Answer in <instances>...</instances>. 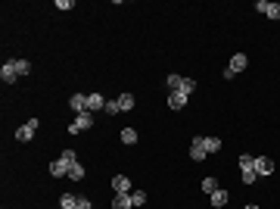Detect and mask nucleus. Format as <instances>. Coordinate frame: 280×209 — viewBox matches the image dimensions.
<instances>
[{"label":"nucleus","instance_id":"nucleus-14","mask_svg":"<svg viewBox=\"0 0 280 209\" xmlns=\"http://www.w3.org/2000/svg\"><path fill=\"white\" fill-rule=\"evenodd\" d=\"M112 209H134L131 194H115V197H112Z\"/></svg>","mask_w":280,"mask_h":209},{"label":"nucleus","instance_id":"nucleus-29","mask_svg":"<svg viewBox=\"0 0 280 209\" xmlns=\"http://www.w3.org/2000/svg\"><path fill=\"white\" fill-rule=\"evenodd\" d=\"M78 209H93V203H90V197H84V194H78Z\"/></svg>","mask_w":280,"mask_h":209},{"label":"nucleus","instance_id":"nucleus-8","mask_svg":"<svg viewBox=\"0 0 280 209\" xmlns=\"http://www.w3.org/2000/svg\"><path fill=\"white\" fill-rule=\"evenodd\" d=\"M112 190H115V194H131V178H128V175H115V178H112Z\"/></svg>","mask_w":280,"mask_h":209},{"label":"nucleus","instance_id":"nucleus-19","mask_svg":"<svg viewBox=\"0 0 280 209\" xmlns=\"http://www.w3.org/2000/svg\"><path fill=\"white\" fill-rule=\"evenodd\" d=\"M131 203H134V206H143V203H147V190H143V187H134V190H131Z\"/></svg>","mask_w":280,"mask_h":209},{"label":"nucleus","instance_id":"nucleus-22","mask_svg":"<svg viewBox=\"0 0 280 209\" xmlns=\"http://www.w3.org/2000/svg\"><path fill=\"white\" fill-rule=\"evenodd\" d=\"M84 175H87V172H84V165H81V163H75L72 169H69V178H72V181H81Z\"/></svg>","mask_w":280,"mask_h":209},{"label":"nucleus","instance_id":"nucleus-4","mask_svg":"<svg viewBox=\"0 0 280 209\" xmlns=\"http://www.w3.org/2000/svg\"><path fill=\"white\" fill-rule=\"evenodd\" d=\"M19 78L22 75H19V69H16V60H6L3 69H0V81H3V85H16Z\"/></svg>","mask_w":280,"mask_h":209},{"label":"nucleus","instance_id":"nucleus-32","mask_svg":"<svg viewBox=\"0 0 280 209\" xmlns=\"http://www.w3.org/2000/svg\"><path fill=\"white\" fill-rule=\"evenodd\" d=\"M243 209H258V206H256V203H249V206H243Z\"/></svg>","mask_w":280,"mask_h":209},{"label":"nucleus","instance_id":"nucleus-27","mask_svg":"<svg viewBox=\"0 0 280 209\" xmlns=\"http://www.w3.org/2000/svg\"><path fill=\"white\" fill-rule=\"evenodd\" d=\"M16 69H19V75H31V63L28 60H16Z\"/></svg>","mask_w":280,"mask_h":209},{"label":"nucleus","instance_id":"nucleus-31","mask_svg":"<svg viewBox=\"0 0 280 209\" xmlns=\"http://www.w3.org/2000/svg\"><path fill=\"white\" fill-rule=\"evenodd\" d=\"M268 3H271V0H256V10H258V13H265V10H268Z\"/></svg>","mask_w":280,"mask_h":209},{"label":"nucleus","instance_id":"nucleus-28","mask_svg":"<svg viewBox=\"0 0 280 209\" xmlns=\"http://www.w3.org/2000/svg\"><path fill=\"white\" fill-rule=\"evenodd\" d=\"M265 16H268V19H280V3H268Z\"/></svg>","mask_w":280,"mask_h":209},{"label":"nucleus","instance_id":"nucleus-30","mask_svg":"<svg viewBox=\"0 0 280 209\" xmlns=\"http://www.w3.org/2000/svg\"><path fill=\"white\" fill-rule=\"evenodd\" d=\"M56 10H75V3H72V0H56Z\"/></svg>","mask_w":280,"mask_h":209},{"label":"nucleus","instance_id":"nucleus-12","mask_svg":"<svg viewBox=\"0 0 280 209\" xmlns=\"http://www.w3.org/2000/svg\"><path fill=\"white\" fill-rule=\"evenodd\" d=\"M202 147H206V153H218V150H221V138L218 135H202Z\"/></svg>","mask_w":280,"mask_h":209},{"label":"nucleus","instance_id":"nucleus-2","mask_svg":"<svg viewBox=\"0 0 280 209\" xmlns=\"http://www.w3.org/2000/svg\"><path fill=\"white\" fill-rule=\"evenodd\" d=\"M87 128H93V113H78L69 125V135H81V131H87Z\"/></svg>","mask_w":280,"mask_h":209},{"label":"nucleus","instance_id":"nucleus-16","mask_svg":"<svg viewBox=\"0 0 280 209\" xmlns=\"http://www.w3.org/2000/svg\"><path fill=\"white\" fill-rule=\"evenodd\" d=\"M115 100H118V106H122V113H131L134 103H137V100H134V94H118Z\"/></svg>","mask_w":280,"mask_h":209},{"label":"nucleus","instance_id":"nucleus-9","mask_svg":"<svg viewBox=\"0 0 280 209\" xmlns=\"http://www.w3.org/2000/svg\"><path fill=\"white\" fill-rule=\"evenodd\" d=\"M106 110V97L103 94H87V113H103Z\"/></svg>","mask_w":280,"mask_h":209},{"label":"nucleus","instance_id":"nucleus-23","mask_svg":"<svg viewBox=\"0 0 280 209\" xmlns=\"http://www.w3.org/2000/svg\"><path fill=\"white\" fill-rule=\"evenodd\" d=\"M256 178H258L256 169H246V172H240V181H243V185H256Z\"/></svg>","mask_w":280,"mask_h":209},{"label":"nucleus","instance_id":"nucleus-15","mask_svg":"<svg viewBox=\"0 0 280 209\" xmlns=\"http://www.w3.org/2000/svg\"><path fill=\"white\" fill-rule=\"evenodd\" d=\"M50 175H53V178H63V175H69V165H65L63 160H53L50 163Z\"/></svg>","mask_w":280,"mask_h":209},{"label":"nucleus","instance_id":"nucleus-5","mask_svg":"<svg viewBox=\"0 0 280 209\" xmlns=\"http://www.w3.org/2000/svg\"><path fill=\"white\" fill-rule=\"evenodd\" d=\"M190 103V97L181 94V91H168V110H184Z\"/></svg>","mask_w":280,"mask_h":209},{"label":"nucleus","instance_id":"nucleus-11","mask_svg":"<svg viewBox=\"0 0 280 209\" xmlns=\"http://www.w3.org/2000/svg\"><path fill=\"white\" fill-rule=\"evenodd\" d=\"M69 106L75 110V116H78V113H87V94H72V97H69Z\"/></svg>","mask_w":280,"mask_h":209},{"label":"nucleus","instance_id":"nucleus-17","mask_svg":"<svg viewBox=\"0 0 280 209\" xmlns=\"http://www.w3.org/2000/svg\"><path fill=\"white\" fill-rule=\"evenodd\" d=\"M199 187H202V194H209V197H212L221 185H218V178H212V175H209V178H202V185H199Z\"/></svg>","mask_w":280,"mask_h":209},{"label":"nucleus","instance_id":"nucleus-24","mask_svg":"<svg viewBox=\"0 0 280 209\" xmlns=\"http://www.w3.org/2000/svg\"><path fill=\"white\" fill-rule=\"evenodd\" d=\"M165 85L172 88V91H181V85H184V78H181V75H168V78H165Z\"/></svg>","mask_w":280,"mask_h":209},{"label":"nucleus","instance_id":"nucleus-13","mask_svg":"<svg viewBox=\"0 0 280 209\" xmlns=\"http://www.w3.org/2000/svg\"><path fill=\"white\" fill-rule=\"evenodd\" d=\"M59 209H78V194H72V190H65V194L59 197Z\"/></svg>","mask_w":280,"mask_h":209},{"label":"nucleus","instance_id":"nucleus-25","mask_svg":"<svg viewBox=\"0 0 280 209\" xmlns=\"http://www.w3.org/2000/svg\"><path fill=\"white\" fill-rule=\"evenodd\" d=\"M106 116H118L122 113V106H118V100H106V110H103Z\"/></svg>","mask_w":280,"mask_h":209},{"label":"nucleus","instance_id":"nucleus-10","mask_svg":"<svg viewBox=\"0 0 280 209\" xmlns=\"http://www.w3.org/2000/svg\"><path fill=\"white\" fill-rule=\"evenodd\" d=\"M256 175H274V160H268V156H256Z\"/></svg>","mask_w":280,"mask_h":209},{"label":"nucleus","instance_id":"nucleus-26","mask_svg":"<svg viewBox=\"0 0 280 209\" xmlns=\"http://www.w3.org/2000/svg\"><path fill=\"white\" fill-rule=\"evenodd\" d=\"M193 91H196V81H193V78H184V85H181V94H187V97H190Z\"/></svg>","mask_w":280,"mask_h":209},{"label":"nucleus","instance_id":"nucleus-3","mask_svg":"<svg viewBox=\"0 0 280 209\" xmlns=\"http://www.w3.org/2000/svg\"><path fill=\"white\" fill-rule=\"evenodd\" d=\"M246 66H249V56H246V53H234V56H231V66L224 69V78L231 81L237 72H243V69H246Z\"/></svg>","mask_w":280,"mask_h":209},{"label":"nucleus","instance_id":"nucleus-18","mask_svg":"<svg viewBox=\"0 0 280 209\" xmlns=\"http://www.w3.org/2000/svg\"><path fill=\"white\" fill-rule=\"evenodd\" d=\"M59 160H63V163H65V165H69V169H72V165H75V163H78V153H75V150H72V147H65V150H63V153H59Z\"/></svg>","mask_w":280,"mask_h":209},{"label":"nucleus","instance_id":"nucleus-21","mask_svg":"<svg viewBox=\"0 0 280 209\" xmlns=\"http://www.w3.org/2000/svg\"><path fill=\"white\" fill-rule=\"evenodd\" d=\"M246 169H256V156H252V153L240 156V172H246Z\"/></svg>","mask_w":280,"mask_h":209},{"label":"nucleus","instance_id":"nucleus-7","mask_svg":"<svg viewBox=\"0 0 280 209\" xmlns=\"http://www.w3.org/2000/svg\"><path fill=\"white\" fill-rule=\"evenodd\" d=\"M206 156H209V153H206V147H202V135L193 138V144H190V160H193V163H202Z\"/></svg>","mask_w":280,"mask_h":209},{"label":"nucleus","instance_id":"nucleus-6","mask_svg":"<svg viewBox=\"0 0 280 209\" xmlns=\"http://www.w3.org/2000/svg\"><path fill=\"white\" fill-rule=\"evenodd\" d=\"M209 203H212V209H224L227 203H231V194H227V190H224V187H218V190H215V194H212V197H209Z\"/></svg>","mask_w":280,"mask_h":209},{"label":"nucleus","instance_id":"nucleus-1","mask_svg":"<svg viewBox=\"0 0 280 209\" xmlns=\"http://www.w3.org/2000/svg\"><path fill=\"white\" fill-rule=\"evenodd\" d=\"M38 128H41V119H35V116H31L25 125H19V128H16V140H19V144H28V140L35 138Z\"/></svg>","mask_w":280,"mask_h":209},{"label":"nucleus","instance_id":"nucleus-20","mask_svg":"<svg viewBox=\"0 0 280 209\" xmlns=\"http://www.w3.org/2000/svg\"><path fill=\"white\" fill-rule=\"evenodd\" d=\"M122 144L134 147V144H137V131H134V128H125V131H122Z\"/></svg>","mask_w":280,"mask_h":209}]
</instances>
